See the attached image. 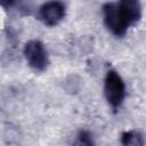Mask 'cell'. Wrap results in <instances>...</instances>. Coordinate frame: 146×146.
<instances>
[{"mask_svg":"<svg viewBox=\"0 0 146 146\" xmlns=\"http://www.w3.org/2000/svg\"><path fill=\"white\" fill-rule=\"evenodd\" d=\"M65 16V6L59 1H49L39 8V18L48 26L58 24Z\"/></svg>","mask_w":146,"mask_h":146,"instance_id":"obj_4","label":"cell"},{"mask_svg":"<svg viewBox=\"0 0 146 146\" xmlns=\"http://www.w3.org/2000/svg\"><path fill=\"white\" fill-rule=\"evenodd\" d=\"M122 146H144V137L136 130L125 131L121 136Z\"/></svg>","mask_w":146,"mask_h":146,"instance_id":"obj_5","label":"cell"},{"mask_svg":"<svg viewBox=\"0 0 146 146\" xmlns=\"http://www.w3.org/2000/svg\"><path fill=\"white\" fill-rule=\"evenodd\" d=\"M73 146H95L92 136L89 131L82 130L78 133L75 137V140L73 141Z\"/></svg>","mask_w":146,"mask_h":146,"instance_id":"obj_6","label":"cell"},{"mask_svg":"<svg viewBox=\"0 0 146 146\" xmlns=\"http://www.w3.org/2000/svg\"><path fill=\"white\" fill-rule=\"evenodd\" d=\"M104 92L112 108L116 110L123 103V99L125 97V84L116 71L110 70L106 73Z\"/></svg>","mask_w":146,"mask_h":146,"instance_id":"obj_2","label":"cell"},{"mask_svg":"<svg viewBox=\"0 0 146 146\" xmlns=\"http://www.w3.org/2000/svg\"><path fill=\"white\" fill-rule=\"evenodd\" d=\"M103 15L106 27L114 35L121 36L140 19L141 7L137 0L106 2L103 6Z\"/></svg>","mask_w":146,"mask_h":146,"instance_id":"obj_1","label":"cell"},{"mask_svg":"<svg viewBox=\"0 0 146 146\" xmlns=\"http://www.w3.org/2000/svg\"><path fill=\"white\" fill-rule=\"evenodd\" d=\"M24 56L29 65L39 72H42L47 68L49 64V58L47 50L42 42L39 40H30L24 46Z\"/></svg>","mask_w":146,"mask_h":146,"instance_id":"obj_3","label":"cell"}]
</instances>
